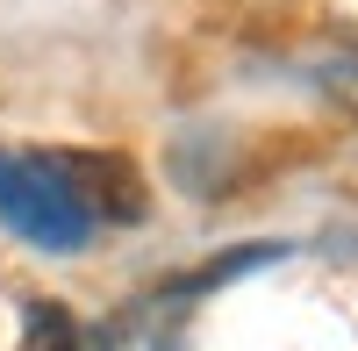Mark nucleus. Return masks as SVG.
I'll return each mask as SVG.
<instances>
[{
    "instance_id": "f257e3e1",
    "label": "nucleus",
    "mask_w": 358,
    "mask_h": 351,
    "mask_svg": "<svg viewBox=\"0 0 358 351\" xmlns=\"http://www.w3.org/2000/svg\"><path fill=\"white\" fill-rule=\"evenodd\" d=\"M0 222L36 251H86L101 215L57 158H0Z\"/></svg>"
},
{
    "instance_id": "7ed1b4c3",
    "label": "nucleus",
    "mask_w": 358,
    "mask_h": 351,
    "mask_svg": "<svg viewBox=\"0 0 358 351\" xmlns=\"http://www.w3.org/2000/svg\"><path fill=\"white\" fill-rule=\"evenodd\" d=\"M280 258V244H251V251H229V258H215L208 273H194L187 287H215V280H229V273H251V266H273Z\"/></svg>"
},
{
    "instance_id": "f03ea898",
    "label": "nucleus",
    "mask_w": 358,
    "mask_h": 351,
    "mask_svg": "<svg viewBox=\"0 0 358 351\" xmlns=\"http://www.w3.org/2000/svg\"><path fill=\"white\" fill-rule=\"evenodd\" d=\"M15 351H79V323L57 301H29L22 308V344Z\"/></svg>"
},
{
    "instance_id": "20e7f679",
    "label": "nucleus",
    "mask_w": 358,
    "mask_h": 351,
    "mask_svg": "<svg viewBox=\"0 0 358 351\" xmlns=\"http://www.w3.org/2000/svg\"><path fill=\"white\" fill-rule=\"evenodd\" d=\"M344 8H358V0H344Z\"/></svg>"
}]
</instances>
